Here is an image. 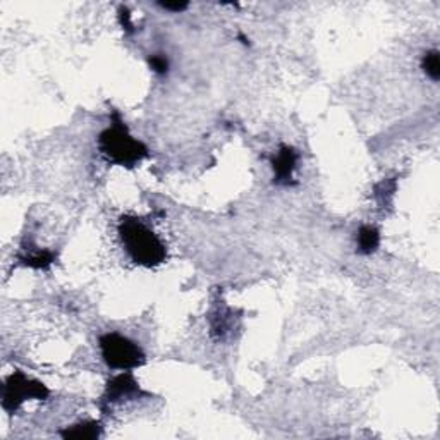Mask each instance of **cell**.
Returning a JSON list of instances; mask_svg holds the SVG:
<instances>
[{"instance_id":"obj_2","label":"cell","mask_w":440,"mask_h":440,"mask_svg":"<svg viewBox=\"0 0 440 440\" xmlns=\"http://www.w3.org/2000/svg\"><path fill=\"white\" fill-rule=\"evenodd\" d=\"M99 148L108 163L122 167H134L136 163L148 157V148L142 142L132 138L118 114L112 126L100 134Z\"/></svg>"},{"instance_id":"obj_10","label":"cell","mask_w":440,"mask_h":440,"mask_svg":"<svg viewBox=\"0 0 440 440\" xmlns=\"http://www.w3.org/2000/svg\"><path fill=\"white\" fill-rule=\"evenodd\" d=\"M54 258H56V256H54L52 253L38 251L34 253V255H28L26 258H23V262L31 268H46L54 263Z\"/></svg>"},{"instance_id":"obj_7","label":"cell","mask_w":440,"mask_h":440,"mask_svg":"<svg viewBox=\"0 0 440 440\" xmlns=\"http://www.w3.org/2000/svg\"><path fill=\"white\" fill-rule=\"evenodd\" d=\"M380 234L373 225H363L358 232V251L361 255H372L379 248Z\"/></svg>"},{"instance_id":"obj_11","label":"cell","mask_w":440,"mask_h":440,"mask_svg":"<svg viewBox=\"0 0 440 440\" xmlns=\"http://www.w3.org/2000/svg\"><path fill=\"white\" fill-rule=\"evenodd\" d=\"M150 65H151V69L158 74H165L167 69H169V62H167L165 57H162V56H151Z\"/></svg>"},{"instance_id":"obj_4","label":"cell","mask_w":440,"mask_h":440,"mask_svg":"<svg viewBox=\"0 0 440 440\" xmlns=\"http://www.w3.org/2000/svg\"><path fill=\"white\" fill-rule=\"evenodd\" d=\"M49 396V389L42 382L28 379L23 372H15L4 384L2 406L6 411H15L25 401L45 399Z\"/></svg>"},{"instance_id":"obj_8","label":"cell","mask_w":440,"mask_h":440,"mask_svg":"<svg viewBox=\"0 0 440 440\" xmlns=\"http://www.w3.org/2000/svg\"><path fill=\"white\" fill-rule=\"evenodd\" d=\"M62 437L64 439H83V440H92L100 437V427L96 422H84L73 425L71 428H65L62 432Z\"/></svg>"},{"instance_id":"obj_6","label":"cell","mask_w":440,"mask_h":440,"mask_svg":"<svg viewBox=\"0 0 440 440\" xmlns=\"http://www.w3.org/2000/svg\"><path fill=\"white\" fill-rule=\"evenodd\" d=\"M139 387L136 384V380L132 379L131 373H120V375L114 377L107 384V392H105V401L111 404L119 403L124 397H130L138 392Z\"/></svg>"},{"instance_id":"obj_5","label":"cell","mask_w":440,"mask_h":440,"mask_svg":"<svg viewBox=\"0 0 440 440\" xmlns=\"http://www.w3.org/2000/svg\"><path fill=\"white\" fill-rule=\"evenodd\" d=\"M298 162V153L291 146L282 145L277 153L272 158V167H274V181L277 184L287 186L293 181V172Z\"/></svg>"},{"instance_id":"obj_1","label":"cell","mask_w":440,"mask_h":440,"mask_svg":"<svg viewBox=\"0 0 440 440\" xmlns=\"http://www.w3.org/2000/svg\"><path fill=\"white\" fill-rule=\"evenodd\" d=\"M119 237L124 250H126L130 258L136 265H142V267H157V265L165 262V244L138 217H120Z\"/></svg>"},{"instance_id":"obj_12","label":"cell","mask_w":440,"mask_h":440,"mask_svg":"<svg viewBox=\"0 0 440 440\" xmlns=\"http://www.w3.org/2000/svg\"><path fill=\"white\" fill-rule=\"evenodd\" d=\"M162 7L167 11H174V13H181L188 7V4H162Z\"/></svg>"},{"instance_id":"obj_3","label":"cell","mask_w":440,"mask_h":440,"mask_svg":"<svg viewBox=\"0 0 440 440\" xmlns=\"http://www.w3.org/2000/svg\"><path fill=\"white\" fill-rule=\"evenodd\" d=\"M100 351L108 368L132 370L145 363V353L131 339L111 332L100 337Z\"/></svg>"},{"instance_id":"obj_9","label":"cell","mask_w":440,"mask_h":440,"mask_svg":"<svg viewBox=\"0 0 440 440\" xmlns=\"http://www.w3.org/2000/svg\"><path fill=\"white\" fill-rule=\"evenodd\" d=\"M423 71L432 81H439L440 77V61H439V52L437 50H430L423 56L422 61Z\"/></svg>"}]
</instances>
